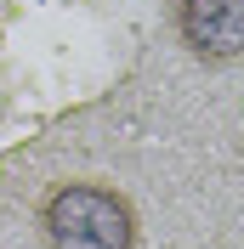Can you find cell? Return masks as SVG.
I'll return each mask as SVG.
<instances>
[{"label":"cell","instance_id":"obj_2","mask_svg":"<svg viewBox=\"0 0 244 249\" xmlns=\"http://www.w3.org/2000/svg\"><path fill=\"white\" fill-rule=\"evenodd\" d=\"M170 23L187 57L210 68L244 57V0H170Z\"/></svg>","mask_w":244,"mask_h":249},{"label":"cell","instance_id":"obj_1","mask_svg":"<svg viewBox=\"0 0 244 249\" xmlns=\"http://www.w3.org/2000/svg\"><path fill=\"white\" fill-rule=\"evenodd\" d=\"M40 232L51 249H137V204L108 181H57L40 198Z\"/></svg>","mask_w":244,"mask_h":249}]
</instances>
